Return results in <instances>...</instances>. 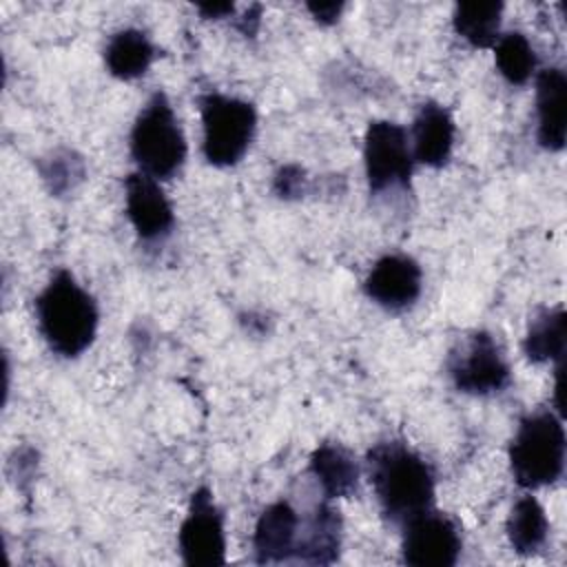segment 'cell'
Segmentation results:
<instances>
[{"instance_id":"cell-9","label":"cell","mask_w":567,"mask_h":567,"mask_svg":"<svg viewBox=\"0 0 567 567\" xmlns=\"http://www.w3.org/2000/svg\"><path fill=\"white\" fill-rule=\"evenodd\" d=\"M463 540L458 525L434 509L423 512L403 525L401 556L412 567H452L458 560Z\"/></svg>"},{"instance_id":"cell-12","label":"cell","mask_w":567,"mask_h":567,"mask_svg":"<svg viewBox=\"0 0 567 567\" xmlns=\"http://www.w3.org/2000/svg\"><path fill=\"white\" fill-rule=\"evenodd\" d=\"M301 518L288 501L270 503L257 518L252 534L255 560L259 565L292 560Z\"/></svg>"},{"instance_id":"cell-18","label":"cell","mask_w":567,"mask_h":567,"mask_svg":"<svg viewBox=\"0 0 567 567\" xmlns=\"http://www.w3.org/2000/svg\"><path fill=\"white\" fill-rule=\"evenodd\" d=\"M565 339H567V317L563 306L558 308H543L529 321L523 350L529 361L545 363L551 359H563L565 354Z\"/></svg>"},{"instance_id":"cell-13","label":"cell","mask_w":567,"mask_h":567,"mask_svg":"<svg viewBox=\"0 0 567 567\" xmlns=\"http://www.w3.org/2000/svg\"><path fill=\"white\" fill-rule=\"evenodd\" d=\"M536 117L538 144L547 151H560L567 137V75L551 66L536 78Z\"/></svg>"},{"instance_id":"cell-7","label":"cell","mask_w":567,"mask_h":567,"mask_svg":"<svg viewBox=\"0 0 567 567\" xmlns=\"http://www.w3.org/2000/svg\"><path fill=\"white\" fill-rule=\"evenodd\" d=\"M363 162L370 193L405 188L414 164L405 128L390 120L370 122L363 137Z\"/></svg>"},{"instance_id":"cell-16","label":"cell","mask_w":567,"mask_h":567,"mask_svg":"<svg viewBox=\"0 0 567 567\" xmlns=\"http://www.w3.org/2000/svg\"><path fill=\"white\" fill-rule=\"evenodd\" d=\"M310 474L326 498L350 496L359 483L357 458L334 441L321 443L310 456Z\"/></svg>"},{"instance_id":"cell-4","label":"cell","mask_w":567,"mask_h":567,"mask_svg":"<svg viewBox=\"0 0 567 567\" xmlns=\"http://www.w3.org/2000/svg\"><path fill=\"white\" fill-rule=\"evenodd\" d=\"M131 155L142 173L173 177L186 159V137L164 91H155L131 128Z\"/></svg>"},{"instance_id":"cell-5","label":"cell","mask_w":567,"mask_h":567,"mask_svg":"<svg viewBox=\"0 0 567 567\" xmlns=\"http://www.w3.org/2000/svg\"><path fill=\"white\" fill-rule=\"evenodd\" d=\"M197 102L204 126L202 151L206 162L213 166L237 164L246 155L257 128L255 106L246 100L213 91L199 95Z\"/></svg>"},{"instance_id":"cell-19","label":"cell","mask_w":567,"mask_h":567,"mask_svg":"<svg viewBox=\"0 0 567 567\" xmlns=\"http://www.w3.org/2000/svg\"><path fill=\"white\" fill-rule=\"evenodd\" d=\"M549 523L543 505L532 494L516 498L507 518V538L512 549L516 554L532 556L545 545Z\"/></svg>"},{"instance_id":"cell-20","label":"cell","mask_w":567,"mask_h":567,"mask_svg":"<svg viewBox=\"0 0 567 567\" xmlns=\"http://www.w3.org/2000/svg\"><path fill=\"white\" fill-rule=\"evenodd\" d=\"M501 2H461L454 9V31L472 47L485 49L498 40L501 29Z\"/></svg>"},{"instance_id":"cell-22","label":"cell","mask_w":567,"mask_h":567,"mask_svg":"<svg viewBox=\"0 0 567 567\" xmlns=\"http://www.w3.org/2000/svg\"><path fill=\"white\" fill-rule=\"evenodd\" d=\"M40 173H42L49 190L60 195V193L73 188V184L82 179L84 166H82V159L75 157L71 151H55L49 159H44L40 164Z\"/></svg>"},{"instance_id":"cell-14","label":"cell","mask_w":567,"mask_h":567,"mask_svg":"<svg viewBox=\"0 0 567 567\" xmlns=\"http://www.w3.org/2000/svg\"><path fill=\"white\" fill-rule=\"evenodd\" d=\"M454 146V120L436 102H423L412 122V155L416 162L441 168L447 164Z\"/></svg>"},{"instance_id":"cell-15","label":"cell","mask_w":567,"mask_h":567,"mask_svg":"<svg viewBox=\"0 0 567 567\" xmlns=\"http://www.w3.org/2000/svg\"><path fill=\"white\" fill-rule=\"evenodd\" d=\"M341 547L339 512L326 501L317 503L312 514L301 520L299 538L292 560L308 565H330L337 560Z\"/></svg>"},{"instance_id":"cell-11","label":"cell","mask_w":567,"mask_h":567,"mask_svg":"<svg viewBox=\"0 0 567 567\" xmlns=\"http://www.w3.org/2000/svg\"><path fill=\"white\" fill-rule=\"evenodd\" d=\"M423 286L421 266L408 255H385L381 257L365 277V295L381 308L390 312H401L410 308Z\"/></svg>"},{"instance_id":"cell-6","label":"cell","mask_w":567,"mask_h":567,"mask_svg":"<svg viewBox=\"0 0 567 567\" xmlns=\"http://www.w3.org/2000/svg\"><path fill=\"white\" fill-rule=\"evenodd\" d=\"M447 374L458 392L496 394L509 385V365L496 339L485 332H472L465 341L452 348L447 357Z\"/></svg>"},{"instance_id":"cell-1","label":"cell","mask_w":567,"mask_h":567,"mask_svg":"<svg viewBox=\"0 0 567 567\" xmlns=\"http://www.w3.org/2000/svg\"><path fill=\"white\" fill-rule=\"evenodd\" d=\"M368 474L383 516L405 525L434 503V474L405 443L383 441L368 452Z\"/></svg>"},{"instance_id":"cell-3","label":"cell","mask_w":567,"mask_h":567,"mask_svg":"<svg viewBox=\"0 0 567 567\" xmlns=\"http://www.w3.org/2000/svg\"><path fill=\"white\" fill-rule=\"evenodd\" d=\"M565 430L558 414L540 410L520 419L509 443L514 481L525 489L556 483L565 470Z\"/></svg>"},{"instance_id":"cell-21","label":"cell","mask_w":567,"mask_h":567,"mask_svg":"<svg viewBox=\"0 0 567 567\" xmlns=\"http://www.w3.org/2000/svg\"><path fill=\"white\" fill-rule=\"evenodd\" d=\"M494 60L498 73L509 84H525L536 69V53L520 31L498 35V40L494 42Z\"/></svg>"},{"instance_id":"cell-23","label":"cell","mask_w":567,"mask_h":567,"mask_svg":"<svg viewBox=\"0 0 567 567\" xmlns=\"http://www.w3.org/2000/svg\"><path fill=\"white\" fill-rule=\"evenodd\" d=\"M303 186H306V173L295 164L281 166L279 173L275 175V193L284 199L299 197L303 193Z\"/></svg>"},{"instance_id":"cell-25","label":"cell","mask_w":567,"mask_h":567,"mask_svg":"<svg viewBox=\"0 0 567 567\" xmlns=\"http://www.w3.org/2000/svg\"><path fill=\"white\" fill-rule=\"evenodd\" d=\"M199 13L204 18H224L228 13H233V4L230 2H213V4H199L197 7Z\"/></svg>"},{"instance_id":"cell-8","label":"cell","mask_w":567,"mask_h":567,"mask_svg":"<svg viewBox=\"0 0 567 567\" xmlns=\"http://www.w3.org/2000/svg\"><path fill=\"white\" fill-rule=\"evenodd\" d=\"M179 554L188 567H215L226 560L224 514L215 505L208 487L193 492L188 514L179 527Z\"/></svg>"},{"instance_id":"cell-17","label":"cell","mask_w":567,"mask_h":567,"mask_svg":"<svg viewBox=\"0 0 567 567\" xmlns=\"http://www.w3.org/2000/svg\"><path fill=\"white\" fill-rule=\"evenodd\" d=\"M155 58V47L140 29H122L111 35L104 49V62L111 75L120 80H135L146 73Z\"/></svg>"},{"instance_id":"cell-10","label":"cell","mask_w":567,"mask_h":567,"mask_svg":"<svg viewBox=\"0 0 567 567\" xmlns=\"http://www.w3.org/2000/svg\"><path fill=\"white\" fill-rule=\"evenodd\" d=\"M126 217L142 241H162L175 226V215L168 197L155 177L131 173L124 182Z\"/></svg>"},{"instance_id":"cell-2","label":"cell","mask_w":567,"mask_h":567,"mask_svg":"<svg viewBox=\"0 0 567 567\" xmlns=\"http://www.w3.org/2000/svg\"><path fill=\"white\" fill-rule=\"evenodd\" d=\"M38 328L49 348L60 357L82 354L97 332L95 299L69 270H58L35 299Z\"/></svg>"},{"instance_id":"cell-24","label":"cell","mask_w":567,"mask_h":567,"mask_svg":"<svg viewBox=\"0 0 567 567\" xmlns=\"http://www.w3.org/2000/svg\"><path fill=\"white\" fill-rule=\"evenodd\" d=\"M306 7L312 13V18L319 20L321 24L337 22L343 11V2H308Z\"/></svg>"}]
</instances>
